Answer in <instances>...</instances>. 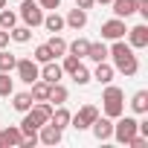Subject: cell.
<instances>
[{"instance_id":"6da1fadb","label":"cell","mask_w":148,"mask_h":148,"mask_svg":"<svg viewBox=\"0 0 148 148\" xmlns=\"http://www.w3.org/2000/svg\"><path fill=\"white\" fill-rule=\"evenodd\" d=\"M108 55L113 58V70H119L125 79H134L136 73H139V61H136V55H134V47L125 44L122 38L113 41V47L108 49Z\"/></svg>"},{"instance_id":"7a4b0ae2","label":"cell","mask_w":148,"mask_h":148,"mask_svg":"<svg viewBox=\"0 0 148 148\" xmlns=\"http://www.w3.org/2000/svg\"><path fill=\"white\" fill-rule=\"evenodd\" d=\"M102 102H105V116L116 119V116L125 113V93H122V87H116V84H105Z\"/></svg>"},{"instance_id":"3957f363","label":"cell","mask_w":148,"mask_h":148,"mask_svg":"<svg viewBox=\"0 0 148 148\" xmlns=\"http://www.w3.org/2000/svg\"><path fill=\"white\" fill-rule=\"evenodd\" d=\"M139 122L134 119V116H116V122H113V139L119 142V145H128V139L134 136V134H139V128H136Z\"/></svg>"},{"instance_id":"277c9868","label":"cell","mask_w":148,"mask_h":148,"mask_svg":"<svg viewBox=\"0 0 148 148\" xmlns=\"http://www.w3.org/2000/svg\"><path fill=\"white\" fill-rule=\"evenodd\" d=\"M18 18H21L29 29H35V26H41V21H44V9L38 6V0H23Z\"/></svg>"},{"instance_id":"5b68a950","label":"cell","mask_w":148,"mask_h":148,"mask_svg":"<svg viewBox=\"0 0 148 148\" xmlns=\"http://www.w3.org/2000/svg\"><path fill=\"white\" fill-rule=\"evenodd\" d=\"M15 70H18V79H21L23 84H32L35 79H41V67H38L35 58H18Z\"/></svg>"},{"instance_id":"8992f818","label":"cell","mask_w":148,"mask_h":148,"mask_svg":"<svg viewBox=\"0 0 148 148\" xmlns=\"http://www.w3.org/2000/svg\"><path fill=\"white\" fill-rule=\"evenodd\" d=\"M96 116H99L96 105H84V108H79V113H76V116H70V125L76 128V131H87V128L96 122Z\"/></svg>"},{"instance_id":"52a82bcc","label":"cell","mask_w":148,"mask_h":148,"mask_svg":"<svg viewBox=\"0 0 148 148\" xmlns=\"http://www.w3.org/2000/svg\"><path fill=\"white\" fill-rule=\"evenodd\" d=\"M125 32H128L125 18H110L102 23V41H119V38H125Z\"/></svg>"},{"instance_id":"ba28073f","label":"cell","mask_w":148,"mask_h":148,"mask_svg":"<svg viewBox=\"0 0 148 148\" xmlns=\"http://www.w3.org/2000/svg\"><path fill=\"white\" fill-rule=\"evenodd\" d=\"M90 131H93V136L99 142H108V139H113V119L110 116H96V122L90 125Z\"/></svg>"},{"instance_id":"9c48e42d","label":"cell","mask_w":148,"mask_h":148,"mask_svg":"<svg viewBox=\"0 0 148 148\" xmlns=\"http://www.w3.org/2000/svg\"><path fill=\"white\" fill-rule=\"evenodd\" d=\"M23 139L21 125H9V128H0V148H18Z\"/></svg>"},{"instance_id":"30bf717a","label":"cell","mask_w":148,"mask_h":148,"mask_svg":"<svg viewBox=\"0 0 148 148\" xmlns=\"http://www.w3.org/2000/svg\"><path fill=\"white\" fill-rule=\"evenodd\" d=\"M128 44H131L134 49H145V47H148V26H145V23L131 26V29H128Z\"/></svg>"},{"instance_id":"8fae6325","label":"cell","mask_w":148,"mask_h":148,"mask_svg":"<svg viewBox=\"0 0 148 148\" xmlns=\"http://www.w3.org/2000/svg\"><path fill=\"white\" fill-rule=\"evenodd\" d=\"M61 136H64V131H61V128H55L52 122H47V125H41V128H38V142H44V145H58V142H61Z\"/></svg>"},{"instance_id":"7c38bea8","label":"cell","mask_w":148,"mask_h":148,"mask_svg":"<svg viewBox=\"0 0 148 148\" xmlns=\"http://www.w3.org/2000/svg\"><path fill=\"white\" fill-rule=\"evenodd\" d=\"M29 87H32V90H29L32 102H49V90H52V84H49V82H44V79H35Z\"/></svg>"},{"instance_id":"4fadbf2b","label":"cell","mask_w":148,"mask_h":148,"mask_svg":"<svg viewBox=\"0 0 148 148\" xmlns=\"http://www.w3.org/2000/svg\"><path fill=\"white\" fill-rule=\"evenodd\" d=\"M61 76H64V70H61V64H55V58H52V61H47V64L41 67V79H44V82H49V84H58V82H61Z\"/></svg>"},{"instance_id":"5bb4252c","label":"cell","mask_w":148,"mask_h":148,"mask_svg":"<svg viewBox=\"0 0 148 148\" xmlns=\"http://www.w3.org/2000/svg\"><path fill=\"white\" fill-rule=\"evenodd\" d=\"M64 23H67V26H73V29L79 32V29H84V26H87V12H84V9H79V6H76V9H70V12H67V18H64Z\"/></svg>"},{"instance_id":"9a60e30c","label":"cell","mask_w":148,"mask_h":148,"mask_svg":"<svg viewBox=\"0 0 148 148\" xmlns=\"http://www.w3.org/2000/svg\"><path fill=\"white\" fill-rule=\"evenodd\" d=\"M113 73H116V70H113V64H108V61H99L90 79H96L99 84H110V82H113Z\"/></svg>"},{"instance_id":"2e32d148","label":"cell","mask_w":148,"mask_h":148,"mask_svg":"<svg viewBox=\"0 0 148 148\" xmlns=\"http://www.w3.org/2000/svg\"><path fill=\"white\" fill-rule=\"evenodd\" d=\"M113 6V18H131L136 12V0H110Z\"/></svg>"},{"instance_id":"e0dca14e","label":"cell","mask_w":148,"mask_h":148,"mask_svg":"<svg viewBox=\"0 0 148 148\" xmlns=\"http://www.w3.org/2000/svg\"><path fill=\"white\" fill-rule=\"evenodd\" d=\"M41 26H47V32H52V35H55V32H61V29H64L67 23H64V18H61V15H58V12L52 9L49 15H44V21H41Z\"/></svg>"},{"instance_id":"ac0fdd59","label":"cell","mask_w":148,"mask_h":148,"mask_svg":"<svg viewBox=\"0 0 148 148\" xmlns=\"http://www.w3.org/2000/svg\"><path fill=\"white\" fill-rule=\"evenodd\" d=\"M84 58H90L93 64L105 61V58H108V47H105V41H90V47H87V55H84Z\"/></svg>"},{"instance_id":"d6986e66","label":"cell","mask_w":148,"mask_h":148,"mask_svg":"<svg viewBox=\"0 0 148 148\" xmlns=\"http://www.w3.org/2000/svg\"><path fill=\"white\" fill-rule=\"evenodd\" d=\"M70 116H73V113H70L64 105H55V108H52V116H49V122H52L55 128H61V131H64V128L70 125Z\"/></svg>"},{"instance_id":"ffe728a7","label":"cell","mask_w":148,"mask_h":148,"mask_svg":"<svg viewBox=\"0 0 148 148\" xmlns=\"http://www.w3.org/2000/svg\"><path fill=\"white\" fill-rule=\"evenodd\" d=\"M131 110L134 113H148V90H136L134 96H131Z\"/></svg>"},{"instance_id":"44dd1931","label":"cell","mask_w":148,"mask_h":148,"mask_svg":"<svg viewBox=\"0 0 148 148\" xmlns=\"http://www.w3.org/2000/svg\"><path fill=\"white\" fill-rule=\"evenodd\" d=\"M9 38H12L15 44H29V38H32V29H29L26 23H23V26H18V23H15V26L9 29Z\"/></svg>"},{"instance_id":"7402d4cb","label":"cell","mask_w":148,"mask_h":148,"mask_svg":"<svg viewBox=\"0 0 148 148\" xmlns=\"http://www.w3.org/2000/svg\"><path fill=\"white\" fill-rule=\"evenodd\" d=\"M87 47H90L87 38H76V41H70V44H67V52H70V55H76V58H84V55H87Z\"/></svg>"},{"instance_id":"603a6c76","label":"cell","mask_w":148,"mask_h":148,"mask_svg":"<svg viewBox=\"0 0 148 148\" xmlns=\"http://www.w3.org/2000/svg\"><path fill=\"white\" fill-rule=\"evenodd\" d=\"M12 108H15L18 113H26V110L32 108V96H29V93H12Z\"/></svg>"},{"instance_id":"cb8c5ba5","label":"cell","mask_w":148,"mask_h":148,"mask_svg":"<svg viewBox=\"0 0 148 148\" xmlns=\"http://www.w3.org/2000/svg\"><path fill=\"white\" fill-rule=\"evenodd\" d=\"M47 47H49V49H52V55H55V58H58V55H64V52H67V41H64V38H61V35H58V32H55V35H52V38H49V41H47Z\"/></svg>"},{"instance_id":"d4e9b609","label":"cell","mask_w":148,"mask_h":148,"mask_svg":"<svg viewBox=\"0 0 148 148\" xmlns=\"http://www.w3.org/2000/svg\"><path fill=\"white\" fill-rule=\"evenodd\" d=\"M15 64H18V55H12V52H6V49H0V73H12Z\"/></svg>"},{"instance_id":"484cf974","label":"cell","mask_w":148,"mask_h":148,"mask_svg":"<svg viewBox=\"0 0 148 148\" xmlns=\"http://www.w3.org/2000/svg\"><path fill=\"white\" fill-rule=\"evenodd\" d=\"M70 76H73V82H76V84H82V87H84V84L90 82V70H87V67H84V64L79 61V67H76V70H73V73H70Z\"/></svg>"},{"instance_id":"4316f807","label":"cell","mask_w":148,"mask_h":148,"mask_svg":"<svg viewBox=\"0 0 148 148\" xmlns=\"http://www.w3.org/2000/svg\"><path fill=\"white\" fill-rule=\"evenodd\" d=\"M67 96H70V93H67V87H64L61 82H58V84H52V90H49V102L64 105V102H67Z\"/></svg>"},{"instance_id":"83f0119b","label":"cell","mask_w":148,"mask_h":148,"mask_svg":"<svg viewBox=\"0 0 148 148\" xmlns=\"http://www.w3.org/2000/svg\"><path fill=\"white\" fill-rule=\"evenodd\" d=\"M18 23V12L12 9H0V29H12Z\"/></svg>"},{"instance_id":"f1b7e54d","label":"cell","mask_w":148,"mask_h":148,"mask_svg":"<svg viewBox=\"0 0 148 148\" xmlns=\"http://www.w3.org/2000/svg\"><path fill=\"white\" fill-rule=\"evenodd\" d=\"M32 58H35L38 64H47V61H52L55 55H52V49H49L47 44H38V47H35V55H32Z\"/></svg>"},{"instance_id":"f546056e","label":"cell","mask_w":148,"mask_h":148,"mask_svg":"<svg viewBox=\"0 0 148 148\" xmlns=\"http://www.w3.org/2000/svg\"><path fill=\"white\" fill-rule=\"evenodd\" d=\"M15 93V79H9V73H0V96Z\"/></svg>"},{"instance_id":"4dcf8cb0","label":"cell","mask_w":148,"mask_h":148,"mask_svg":"<svg viewBox=\"0 0 148 148\" xmlns=\"http://www.w3.org/2000/svg\"><path fill=\"white\" fill-rule=\"evenodd\" d=\"M79 61H82V58H76V55H67V52H64V64H61V70H64V73H73V70L79 67Z\"/></svg>"},{"instance_id":"1f68e13d","label":"cell","mask_w":148,"mask_h":148,"mask_svg":"<svg viewBox=\"0 0 148 148\" xmlns=\"http://www.w3.org/2000/svg\"><path fill=\"white\" fill-rule=\"evenodd\" d=\"M128 145H131V148H145V145H148V136H142V134H134V136L128 139Z\"/></svg>"},{"instance_id":"d6a6232c","label":"cell","mask_w":148,"mask_h":148,"mask_svg":"<svg viewBox=\"0 0 148 148\" xmlns=\"http://www.w3.org/2000/svg\"><path fill=\"white\" fill-rule=\"evenodd\" d=\"M38 6H41V9H49V12H52V9H58V6H61V0H38Z\"/></svg>"},{"instance_id":"836d02e7","label":"cell","mask_w":148,"mask_h":148,"mask_svg":"<svg viewBox=\"0 0 148 148\" xmlns=\"http://www.w3.org/2000/svg\"><path fill=\"white\" fill-rule=\"evenodd\" d=\"M9 41H12V38H9V29H0V49H6Z\"/></svg>"},{"instance_id":"e575fe53","label":"cell","mask_w":148,"mask_h":148,"mask_svg":"<svg viewBox=\"0 0 148 148\" xmlns=\"http://www.w3.org/2000/svg\"><path fill=\"white\" fill-rule=\"evenodd\" d=\"M93 3H96V0H76V6H79V9H84V12H87Z\"/></svg>"},{"instance_id":"d590c367","label":"cell","mask_w":148,"mask_h":148,"mask_svg":"<svg viewBox=\"0 0 148 148\" xmlns=\"http://www.w3.org/2000/svg\"><path fill=\"white\" fill-rule=\"evenodd\" d=\"M6 3H9V0H0V9H6Z\"/></svg>"},{"instance_id":"8d00e7d4","label":"cell","mask_w":148,"mask_h":148,"mask_svg":"<svg viewBox=\"0 0 148 148\" xmlns=\"http://www.w3.org/2000/svg\"><path fill=\"white\" fill-rule=\"evenodd\" d=\"M96 3H102V6H108V3H110V0H96Z\"/></svg>"}]
</instances>
